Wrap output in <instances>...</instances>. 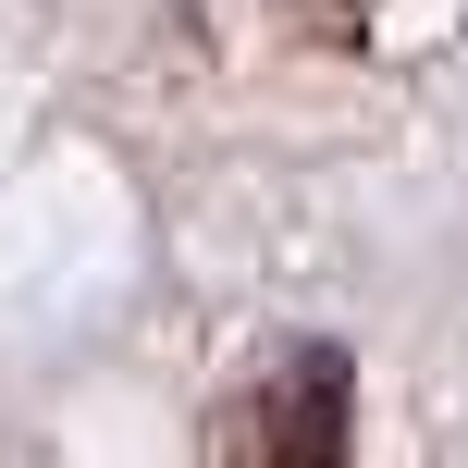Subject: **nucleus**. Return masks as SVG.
I'll return each instance as SVG.
<instances>
[{
  "instance_id": "nucleus-1",
  "label": "nucleus",
  "mask_w": 468,
  "mask_h": 468,
  "mask_svg": "<svg viewBox=\"0 0 468 468\" xmlns=\"http://www.w3.org/2000/svg\"><path fill=\"white\" fill-rule=\"evenodd\" d=\"M346 407H357V370H346V357H333V346H283L247 395L210 407L197 444L234 456V468H333V456H346Z\"/></svg>"
}]
</instances>
